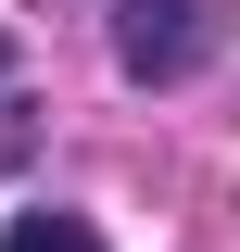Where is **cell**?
I'll list each match as a JSON object with an SVG mask.
<instances>
[{
  "mask_svg": "<svg viewBox=\"0 0 240 252\" xmlns=\"http://www.w3.org/2000/svg\"><path fill=\"white\" fill-rule=\"evenodd\" d=\"M0 252H101V227H89V215H13Z\"/></svg>",
  "mask_w": 240,
  "mask_h": 252,
  "instance_id": "cell-2",
  "label": "cell"
},
{
  "mask_svg": "<svg viewBox=\"0 0 240 252\" xmlns=\"http://www.w3.org/2000/svg\"><path fill=\"white\" fill-rule=\"evenodd\" d=\"M114 63L139 89L190 76V63H202V0H114Z\"/></svg>",
  "mask_w": 240,
  "mask_h": 252,
  "instance_id": "cell-1",
  "label": "cell"
}]
</instances>
